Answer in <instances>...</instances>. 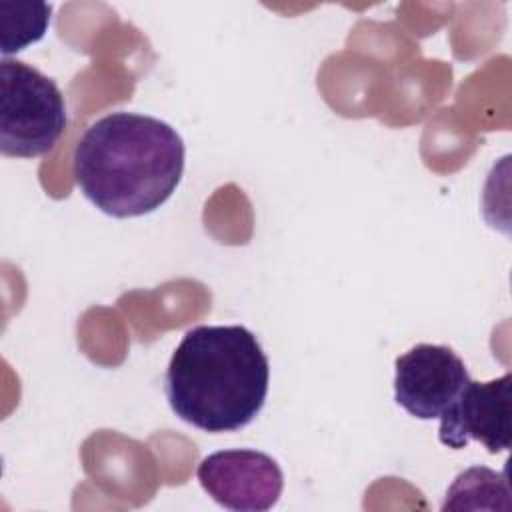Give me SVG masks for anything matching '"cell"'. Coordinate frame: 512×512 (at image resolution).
<instances>
[{"label":"cell","mask_w":512,"mask_h":512,"mask_svg":"<svg viewBox=\"0 0 512 512\" xmlns=\"http://www.w3.org/2000/svg\"><path fill=\"white\" fill-rule=\"evenodd\" d=\"M506 372L488 382L468 380L458 398L440 416V444L460 450L472 440L480 442L490 454L510 448V384Z\"/></svg>","instance_id":"cell-6"},{"label":"cell","mask_w":512,"mask_h":512,"mask_svg":"<svg viewBox=\"0 0 512 512\" xmlns=\"http://www.w3.org/2000/svg\"><path fill=\"white\" fill-rule=\"evenodd\" d=\"M478 496H488L496 508H500L496 496H510L506 472L498 474L486 466H474L464 470L456 476L454 484L446 492V502L442 510H456V508H470L472 500Z\"/></svg>","instance_id":"cell-8"},{"label":"cell","mask_w":512,"mask_h":512,"mask_svg":"<svg viewBox=\"0 0 512 512\" xmlns=\"http://www.w3.org/2000/svg\"><path fill=\"white\" fill-rule=\"evenodd\" d=\"M68 124L60 88L38 68L2 58L0 62V150L4 156L48 154Z\"/></svg>","instance_id":"cell-3"},{"label":"cell","mask_w":512,"mask_h":512,"mask_svg":"<svg viewBox=\"0 0 512 512\" xmlns=\"http://www.w3.org/2000/svg\"><path fill=\"white\" fill-rule=\"evenodd\" d=\"M14 12L8 2H0V24H2V54L18 52L28 44L38 42L48 24L52 6L44 2H12Z\"/></svg>","instance_id":"cell-7"},{"label":"cell","mask_w":512,"mask_h":512,"mask_svg":"<svg viewBox=\"0 0 512 512\" xmlns=\"http://www.w3.org/2000/svg\"><path fill=\"white\" fill-rule=\"evenodd\" d=\"M270 364L246 326H196L176 346L164 392L172 412L204 432L248 426L268 396Z\"/></svg>","instance_id":"cell-2"},{"label":"cell","mask_w":512,"mask_h":512,"mask_svg":"<svg viewBox=\"0 0 512 512\" xmlns=\"http://www.w3.org/2000/svg\"><path fill=\"white\" fill-rule=\"evenodd\" d=\"M186 146L164 120L110 112L92 122L72 154L80 192L114 218L144 216L160 208L184 174Z\"/></svg>","instance_id":"cell-1"},{"label":"cell","mask_w":512,"mask_h":512,"mask_svg":"<svg viewBox=\"0 0 512 512\" xmlns=\"http://www.w3.org/2000/svg\"><path fill=\"white\" fill-rule=\"evenodd\" d=\"M394 366V400L420 420L440 418L470 380L462 358L442 344H416Z\"/></svg>","instance_id":"cell-4"},{"label":"cell","mask_w":512,"mask_h":512,"mask_svg":"<svg viewBox=\"0 0 512 512\" xmlns=\"http://www.w3.org/2000/svg\"><path fill=\"white\" fill-rule=\"evenodd\" d=\"M198 482L212 500L228 510H270L284 488L278 462L258 450H220L202 458Z\"/></svg>","instance_id":"cell-5"}]
</instances>
